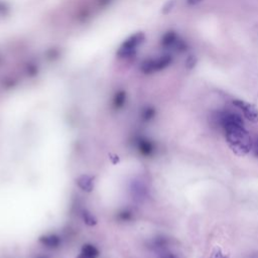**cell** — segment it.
Listing matches in <instances>:
<instances>
[{
    "instance_id": "6da1fadb",
    "label": "cell",
    "mask_w": 258,
    "mask_h": 258,
    "mask_svg": "<svg viewBox=\"0 0 258 258\" xmlns=\"http://www.w3.org/2000/svg\"><path fill=\"white\" fill-rule=\"evenodd\" d=\"M231 150L238 157H244L252 148V141L244 124H230L223 128Z\"/></svg>"
},
{
    "instance_id": "7a4b0ae2",
    "label": "cell",
    "mask_w": 258,
    "mask_h": 258,
    "mask_svg": "<svg viewBox=\"0 0 258 258\" xmlns=\"http://www.w3.org/2000/svg\"><path fill=\"white\" fill-rule=\"evenodd\" d=\"M233 104L243 112V115L253 123H258V109L243 100H234Z\"/></svg>"
},
{
    "instance_id": "3957f363",
    "label": "cell",
    "mask_w": 258,
    "mask_h": 258,
    "mask_svg": "<svg viewBox=\"0 0 258 258\" xmlns=\"http://www.w3.org/2000/svg\"><path fill=\"white\" fill-rule=\"evenodd\" d=\"M170 63H171V57L166 55L158 60L149 61L146 64H144V71L147 73L161 71L163 69L166 68Z\"/></svg>"
},
{
    "instance_id": "277c9868",
    "label": "cell",
    "mask_w": 258,
    "mask_h": 258,
    "mask_svg": "<svg viewBox=\"0 0 258 258\" xmlns=\"http://www.w3.org/2000/svg\"><path fill=\"white\" fill-rule=\"evenodd\" d=\"M40 241L43 245H45L48 248H57L61 244V238L58 235L50 234V235L42 236L40 238Z\"/></svg>"
},
{
    "instance_id": "5b68a950",
    "label": "cell",
    "mask_w": 258,
    "mask_h": 258,
    "mask_svg": "<svg viewBox=\"0 0 258 258\" xmlns=\"http://www.w3.org/2000/svg\"><path fill=\"white\" fill-rule=\"evenodd\" d=\"M77 185L83 191L86 192H91L94 188V182L93 178L87 175H83L77 180Z\"/></svg>"
},
{
    "instance_id": "8992f818",
    "label": "cell",
    "mask_w": 258,
    "mask_h": 258,
    "mask_svg": "<svg viewBox=\"0 0 258 258\" xmlns=\"http://www.w3.org/2000/svg\"><path fill=\"white\" fill-rule=\"evenodd\" d=\"M140 151L145 157H150L154 151L153 143L148 140H141L139 143Z\"/></svg>"
},
{
    "instance_id": "52a82bcc",
    "label": "cell",
    "mask_w": 258,
    "mask_h": 258,
    "mask_svg": "<svg viewBox=\"0 0 258 258\" xmlns=\"http://www.w3.org/2000/svg\"><path fill=\"white\" fill-rule=\"evenodd\" d=\"M83 219H84V222L86 223V224L89 225V226H94L97 224L96 218L93 216V214H91L88 211L83 212Z\"/></svg>"
},
{
    "instance_id": "ba28073f",
    "label": "cell",
    "mask_w": 258,
    "mask_h": 258,
    "mask_svg": "<svg viewBox=\"0 0 258 258\" xmlns=\"http://www.w3.org/2000/svg\"><path fill=\"white\" fill-rule=\"evenodd\" d=\"M82 252L88 253V254L93 255L95 257H98L99 256V250L96 248V246H94L92 244H85V245H83Z\"/></svg>"
},
{
    "instance_id": "9c48e42d",
    "label": "cell",
    "mask_w": 258,
    "mask_h": 258,
    "mask_svg": "<svg viewBox=\"0 0 258 258\" xmlns=\"http://www.w3.org/2000/svg\"><path fill=\"white\" fill-rule=\"evenodd\" d=\"M154 114H156V111H154V109H152V108H147V109L144 111V113H143V118H144L145 120H150V119L153 118Z\"/></svg>"
},
{
    "instance_id": "30bf717a",
    "label": "cell",
    "mask_w": 258,
    "mask_h": 258,
    "mask_svg": "<svg viewBox=\"0 0 258 258\" xmlns=\"http://www.w3.org/2000/svg\"><path fill=\"white\" fill-rule=\"evenodd\" d=\"M212 258H227L222 253V250L219 247H216L212 253Z\"/></svg>"
},
{
    "instance_id": "8fae6325",
    "label": "cell",
    "mask_w": 258,
    "mask_h": 258,
    "mask_svg": "<svg viewBox=\"0 0 258 258\" xmlns=\"http://www.w3.org/2000/svg\"><path fill=\"white\" fill-rule=\"evenodd\" d=\"M196 62H197L196 58L193 57V56H190V58L187 60V67L188 69H193L195 67V65H196Z\"/></svg>"
},
{
    "instance_id": "7c38bea8",
    "label": "cell",
    "mask_w": 258,
    "mask_h": 258,
    "mask_svg": "<svg viewBox=\"0 0 258 258\" xmlns=\"http://www.w3.org/2000/svg\"><path fill=\"white\" fill-rule=\"evenodd\" d=\"M253 153H254V156L258 159V136L256 137V140L253 143Z\"/></svg>"
},
{
    "instance_id": "4fadbf2b",
    "label": "cell",
    "mask_w": 258,
    "mask_h": 258,
    "mask_svg": "<svg viewBox=\"0 0 258 258\" xmlns=\"http://www.w3.org/2000/svg\"><path fill=\"white\" fill-rule=\"evenodd\" d=\"M203 1V0H187V3L188 5H191V6H194V5H197L199 3H201Z\"/></svg>"
},
{
    "instance_id": "5bb4252c",
    "label": "cell",
    "mask_w": 258,
    "mask_h": 258,
    "mask_svg": "<svg viewBox=\"0 0 258 258\" xmlns=\"http://www.w3.org/2000/svg\"><path fill=\"white\" fill-rule=\"evenodd\" d=\"M77 258H97V257H95V256H93V255H90V254H88V253H85V252H82V251H81V253L79 254V256H78Z\"/></svg>"
},
{
    "instance_id": "9a60e30c",
    "label": "cell",
    "mask_w": 258,
    "mask_h": 258,
    "mask_svg": "<svg viewBox=\"0 0 258 258\" xmlns=\"http://www.w3.org/2000/svg\"><path fill=\"white\" fill-rule=\"evenodd\" d=\"M163 258H178L176 255H174V254H166V255H164V256H163Z\"/></svg>"
}]
</instances>
